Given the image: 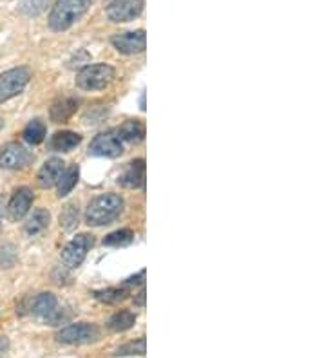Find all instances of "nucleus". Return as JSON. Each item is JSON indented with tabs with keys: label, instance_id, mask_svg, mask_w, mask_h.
<instances>
[{
	"label": "nucleus",
	"instance_id": "nucleus-7",
	"mask_svg": "<svg viewBox=\"0 0 326 358\" xmlns=\"http://www.w3.org/2000/svg\"><path fill=\"white\" fill-rule=\"evenodd\" d=\"M94 244V238L91 233H78L75 239L67 242L62 250V263L66 268H78L87 257Z\"/></svg>",
	"mask_w": 326,
	"mask_h": 358
},
{
	"label": "nucleus",
	"instance_id": "nucleus-18",
	"mask_svg": "<svg viewBox=\"0 0 326 358\" xmlns=\"http://www.w3.org/2000/svg\"><path fill=\"white\" fill-rule=\"evenodd\" d=\"M78 109V100L76 98H62L59 102L54 103L53 107H51L50 114H51V120L60 123V121H66L73 116Z\"/></svg>",
	"mask_w": 326,
	"mask_h": 358
},
{
	"label": "nucleus",
	"instance_id": "nucleus-30",
	"mask_svg": "<svg viewBox=\"0 0 326 358\" xmlns=\"http://www.w3.org/2000/svg\"><path fill=\"white\" fill-rule=\"evenodd\" d=\"M8 350H9V341H8V338H6V336L0 335V358L6 357Z\"/></svg>",
	"mask_w": 326,
	"mask_h": 358
},
{
	"label": "nucleus",
	"instance_id": "nucleus-29",
	"mask_svg": "<svg viewBox=\"0 0 326 358\" xmlns=\"http://www.w3.org/2000/svg\"><path fill=\"white\" fill-rule=\"evenodd\" d=\"M145 295H147V293H145V286H142V290H140L138 295L134 297V304L140 306V308H143V306H145Z\"/></svg>",
	"mask_w": 326,
	"mask_h": 358
},
{
	"label": "nucleus",
	"instance_id": "nucleus-26",
	"mask_svg": "<svg viewBox=\"0 0 326 358\" xmlns=\"http://www.w3.org/2000/svg\"><path fill=\"white\" fill-rule=\"evenodd\" d=\"M134 232L129 228H121L117 232L109 233L108 238L103 239V247H126L129 242H133Z\"/></svg>",
	"mask_w": 326,
	"mask_h": 358
},
{
	"label": "nucleus",
	"instance_id": "nucleus-25",
	"mask_svg": "<svg viewBox=\"0 0 326 358\" xmlns=\"http://www.w3.org/2000/svg\"><path fill=\"white\" fill-rule=\"evenodd\" d=\"M147 351V341L145 336H140L138 341H131L127 344L120 345L117 351H114V357H127V355H138V357H143Z\"/></svg>",
	"mask_w": 326,
	"mask_h": 358
},
{
	"label": "nucleus",
	"instance_id": "nucleus-2",
	"mask_svg": "<svg viewBox=\"0 0 326 358\" xmlns=\"http://www.w3.org/2000/svg\"><path fill=\"white\" fill-rule=\"evenodd\" d=\"M93 0H57L50 15V27L53 31H67L75 26L89 9Z\"/></svg>",
	"mask_w": 326,
	"mask_h": 358
},
{
	"label": "nucleus",
	"instance_id": "nucleus-20",
	"mask_svg": "<svg viewBox=\"0 0 326 358\" xmlns=\"http://www.w3.org/2000/svg\"><path fill=\"white\" fill-rule=\"evenodd\" d=\"M134 324H136V315L133 311H129V309H121V311L112 315L111 320H109V327L117 333L127 332Z\"/></svg>",
	"mask_w": 326,
	"mask_h": 358
},
{
	"label": "nucleus",
	"instance_id": "nucleus-6",
	"mask_svg": "<svg viewBox=\"0 0 326 358\" xmlns=\"http://www.w3.org/2000/svg\"><path fill=\"white\" fill-rule=\"evenodd\" d=\"M31 313L35 315L40 322L50 324V326H57L62 320V309H60L59 299L54 297V293L44 291L33 299L31 302Z\"/></svg>",
	"mask_w": 326,
	"mask_h": 358
},
{
	"label": "nucleus",
	"instance_id": "nucleus-13",
	"mask_svg": "<svg viewBox=\"0 0 326 358\" xmlns=\"http://www.w3.org/2000/svg\"><path fill=\"white\" fill-rule=\"evenodd\" d=\"M66 171V163H64L62 157H51L42 165V169L38 171L36 176V183L40 188H51L59 183L60 176Z\"/></svg>",
	"mask_w": 326,
	"mask_h": 358
},
{
	"label": "nucleus",
	"instance_id": "nucleus-31",
	"mask_svg": "<svg viewBox=\"0 0 326 358\" xmlns=\"http://www.w3.org/2000/svg\"><path fill=\"white\" fill-rule=\"evenodd\" d=\"M2 214H4V199L0 196V224H2Z\"/></svg>",
	"mask_w": 326,
	"mask_h": 358
},
{
	"label": "nucleus",
	"instance_id": "nucleus-5",
	"mask_svg": "<svg viewBox=\"0 0 326 358\" xmlns=\"http://www.w3.org/2000/svg\"><path fill=\"white\" fill-rule=\"evenodd\" d=\"M31 80V71L27 68H15L0 75V103L15 98L26 89Z\"/></svg>",
	"mask_w": 326,
	"mask_h": 358
},
{
	"label": "nucleus",
	"instance_id": "nucleus-4",
	"mask_svg": "<svg viewBox=\"0 0 326 358\" xmlns=\"http://www.w3.org/2000/svg\"><path fill=\"white\" fill-rule=\"evenodd\" d=\"M100 336H102V332H100V327L96 324L78 322L62 327L57 333V342L66 345H85L98 342Z\"/></svg>",
	"mask_w": 326,
	"mask_h": 358
},
{
	"label": "nucleus",
	"instance_id": "nucleus-16",
	"mask_svg": "<svg viewBox=\"0 0 326 358\" xmlns=\"http://www.w3.org/2000/svg\"><path fill=\"white\" fill-rule=\"evenodd\" d=\"M50 221V212L45 210V208H36V210H33V214L27 217L26 224H24V230H26V233L29 238H36V235H40L44 230H47Z\"/></svg>",
	"mask_w": 326,
	"mask_h": 358
},
{
	"label": "nucleus",
	"instance_id": "nucleus-28",
	"mask_svg": "<svg viewBox=\"0 0 326 358\" xmlns=\"http://www.w3.org/2000/svg\"><path fill=\"white\" fill-rule=\"evenodd\" d=\"M143 279H145V270H142V272H140L138 275H134V277L127 279L124 286L129 288V286H136V284H143Z\"/></svg>",
	"mask_w": 326,
	"mask_h": 358
},
{
	"label": "nucleus",
	"instance_id": "nucleus-33",
	"mask_svg": "<svg viewBox=\"0 0 326 358\" xmlns=\"http://www.w3.org/2000/svg\"><path fill=\"white\" fill-rule=\"evenodd\" d=\"M4 129V120H2V116H0V130Z\"/></svg>",
	"mask_w": 326,
	"mask_h": 358
},
{
	"label": "nucleus",
	"instance_id": "nucleus-21",
	"mask_svg": "<svg viewBox=\"0 0 326 358\" xmlns=\"http://www.w3.org/2000/svg\"><path fill=\"white\" fill-rule=\"evenodd\" d=\"M45 134H47V129H45L44 121L42 120H31L24 129L22 136L29 145H38L45 139Z\"/></svg>",
	"mask_w": 326,
	"mask_h": 358
},
{
	"label": "nucleus",
	"instance_id": "nucleus-14",
	"mask_svg": "<svg viewBox=\"0 0 326 358\" xmlns=\"http://www.w3.org/2000/svg\"><path fill=\"white\" fill-rule=\"evenodd\" d=\"M118 183L126 188H140L145 185V159H134L118 176Z\"/></svg>",
	"mask_w": 326,
	"mask_h": 358
},
{
	"label": "nucleus",
	"instance_id": "nucleus-1",
	"mask_svg": "<svg viewBox=\"0 0 326 358\" xmlns=\"http://www.w3.org/2000/svg\"><path fill=\"white\" fill-rule=\"evenodd\" d=\"M124 210V199L118 194H102L94 197L85 208V223L89 226H105L120 217Z\"/></svg>",
	"mask_w": 326,
	"mask_h": 358
},
{
	"label": "nucleus",
	"instance_id": "nucleus-32",
	"mask_svg": "<svg viewBox=\"0 0 326 358\" xmlns=\"http://www.w3.org/2000/svg\"><path fill=\"white\" fill-rule=\"evenodd\" d=\"M140 103H142V111H145V93L142 94V100H140Z\"/></svg>",
	"mask_w": 326,
	"mask_h": 358
},
{
	"label": "nucleus",
	"instance_id": "nucleus-27",
	"mask_svg": "<svg viewBox=\"0 0 326 358\" xmlns=\"http://www.w3.org/2000/svg\"><path fill=\"white\" fill-rule=\"evenodd\" d=\"M17 263V251L11 244L0 248V268H11Z\"/></svg>",
	"mask_w": 326,
	"mask_h": 358
},
{
	"label": "nucleus",
	"instance_id": "nucleus-9",
	"mask_svg": "<svg viewBox=\"0 0 326 358\" xmlns=\"http://www.w3.org/2000/svg\"><path fill=\"white\" fill-rule=\"evenodd\" d=\"M31 162L33 154L17 141H11L0 148V169L4 171H22Z\"/></svg>",
	"mask_w": 326,
	"mask_h": 358
},
{
	"label": "nucleus",
	"instance_id": "nucleus-24",
	"mask_svg": "<svg viewBox=\"0 0 326 358\" xmlns=\"http://www.w3.org/2000/svg\"><path fill=\"white\" fill-rule=\"evenodd\" d=\"M78 217H80L78 203H69V205L64 206L62 214H60V226L69 232V230H73L78 224Z\"/></svg>",
	"mask_w": 326,
	"mask_h": 358
},
{
	"label": "nucleus",
	"instance_id": "nucleus-12",
	"mask_svg": "<svg viewBox=\"0 0 326 358\" xmlns=\"http://www.w3.org/2000/svg\"><path fill=\"white\" fill-rule=\"evenodd\" d=\"M33 205V190L27 187L18 188L15 190V194L9 199L8 206H6V212H8V217L11 221H20L22 217H26L29 208Z\"/></svg>",
	"mask_w": 326,
	"mask_h": 358
},
{
	"label": "nucleus",
	"instance_id": "nucleus-3",
	"mask_svg": "<svg viewBox=\"0 0 326 358\" xmlns=\"http://www.w3.org/2000/svg\"><path fill=\"white\" fill-rule=\"evenodd\" d=\"M117 77L109 63H91L76 75V87L82 91H102Z\"/></svg>",
	"mask_w": 326,
	"mask_h": 358
},
{
	"label": "nucleus",
	"instance_id": "nucleus-17",
	"mask_svg": "<svg viewBox=\"0 0 326 358\" xmlns=\"http://www.w3.org/2000/svg\"><path fill=\"white\" fill-rule=\"evenodd\" d=\"M118 134L124 139V143H140L145 138V125L142 120H127L124 125L120 127Z\"/></svg>",
	"mask_w": 326,
	"mask_h": 358
},
{
	"label": "nucleus",
	"instance_id": "nucleus-10",
	"mask_svg": "<svg viewBox=\"0 0 326 358\" xmlns=\"http://www.w3.org/2000/svg\"><path fill=\"white\" fill-rule=\"evenodd\" d=\"M143 0H109L105 15L111 22H131L143 13Z\"/></svg>",
	"mask_w": 326,
	"mask_h": 358
},
{
	"label": "nucleus",
	"instance_id": "nucleus-15",
	"mask_svg": "<svg viewBox=\"0 0 326 358\" xmlns=\"http://www.w3.org/2000/svg\"><path fill=\"white\" fill-rule=\"evenodd\" d=\"M82 143V136L73 132V130H59L57 134L51 138L50 147L54 153H71Z\"/></svg>",
	"mask_w": 326,
	"mask_h": 358
},
{
	"label": "nucleus",
	"instance_id": "nucleus-19",
	"mask_svg": "<svg viewBox=\"0 0 326 358\" xmlns=\"http://www.w3.org/2000/svg\"><path fill=\"white\" fill-rule=\"evenodd\" d=\"M78 178H80V169H78V165H71L69 169H66L62 172V176H60L59 183H57L59 197H66L67 194H71L73 188L78 183Z\"/></svg>",
	"mask_w": 326,
	"mask_h": 358
},
{
	"label": "nucleus",
	"instance_id": "nucleus-8",
	"mask_svg": "<svg viewBox=\"0 0 326 358\" xmlns=\"http://www.w3.org/2000/svg\"><path fill=\"white\" fill-rule=\"evenodd\" d=\"M91 156L98 157H118L124 154V139L120 138L118 130H108L102 132L91 141L89 145Z\"/></svg>",
	"mask_w": 326,
	"mask_h": 358
},
{
	"label": "nucleus",
	"instance_id": "nucleus-23",
	"mask_svg": "<svg viewBox=\"0 0 326 358\" xmlns=\"http://www.w3.org/2000/svg\"><path fill=\"white\" fill-rule=\"evenodd\" d=\"M51 2L53 0H20L18 9L26 17H36V15L44 13L45 9L51 6Z\"/></svg>",
	"mask_w": 326,
	"mask_h": 358
},
{
	"label": "nucleus",
	"instance_id": "nucleus-22",
	"mask_svg": "<svg viewBox=\"0 0 326 358\" xmlns=\"http://www.w3.org/2000/svg\"><path fill=\"white\" fill-rule=\"evenodd\" d=\"M94 299H98L100 302H105V304H117L120 300H124L127 297V286L121 288H105V290H98L93 293Z\"/></svg>",
	"mask_w": 326,
	"mask_h": 358
},
{
	"label": "nucleus",
	"instance_id": "nucleus-11",
	"mask_svg": "<svg viewBox=\"0 0 326 358\" xmlns=\"http://www.w3.org/2000/svg\"><path fill=\"white\" fill-rule=\"evenodd\" d=\"M111 44L121 54H140L147 47V35L143 29L118 33L111 38Z\"/></svg>",
	"mask_w": 326,
	"mask_h": 358
}]
</instances>
